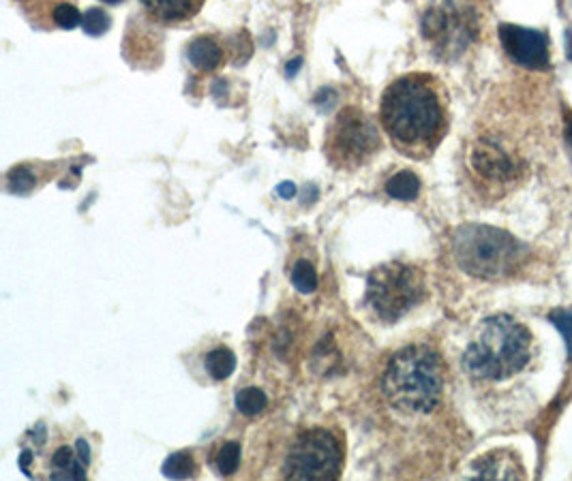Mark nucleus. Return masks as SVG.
<instances>
[{
    "label": "nucleus",
    "mask_w": 572,
    "mask_h": 481,
    "mask_svg": "<svg viewBox=\"0 0 572 481\" xmlns=\"http://www.w3.org/2000/svg\"><path fill=\"white\" fill-rule=\"evenodd\" d=\"M448 95L431 73H405L391 82L380 101V127L394 150L425 161L448 133Z\"/></svg>",
    "instance_id": "f257e3e1"
},
{
    "label": "nucleus",
    "mask_w": 572,
    "mask_h": 481,
    "mask_svg": "<svg viewBox=\"0 0 572 481\" xmlns=\"http://www.w3.org/2000/svg\"><path fill=\"white\" fill-rule=\"evenodd\" d=\"M446 371L439 353L425 343L399 346L386 360L378 387L391 411L419 417L435 411L444 398Z\"/></svg>",
    "instance_id": "f03ea898"
},
{
    "label": "nucleus",
    "mask_w": 572,
    "mask_h": 481,
    "mask_svg": "<svg viewBox=\"0 0 572 481\" xmlns=\"http://www.w3.org/2000/svg\"><path fill=\"white\" fill-rule=\"evenodd\" d=\"M530 357V330L510 314H491L478 323L465 346L462 368L476 383H498L519 375Z\"/></svg>",
    "instance_id": "7ed1b4c3"
},
{
    "label": "nucleus",
    "mask_w": 572,
    "mask_h": 481,
    "mask_svg": "<svg viewBox=\"0 0 572 481\" xmlns=\"http://www.w3.org/2000/svg\"><path fill=\"white\" fill-rule=\"evenodd\" d=\"M20 449V469L31 480H88L91 475L93 446L84 432L36 424Z\"/></svg>",
    "instance_id": "20e7f679"
},
{
    "label": "nucleus",
    "mask_w": 572,
    "mask_h": 481,
    "mask_svg": "<svg viewBox=\"0 0 572 481\" xmlns=\"http://www.w3.org/2000/svg\"><path fill=\"white\" fill-rule=\"evenodd\" d=\"M451 248L465 275L480 280H501L517 275L528 259L523 242L483 223H465L457 227L451 238Z\"/></svg>",
    "instance_id": "39448f33"
},
{
    "label": "nucleus",
    "mask_w": 572,
    "mask_h": 481,
    "mask_svg": "<svg viewBox=\"0 0 572 481\" xmlns=\"http://www.w3.org/2000/svg\"><path fill=\"white\" fill-rule=\"evenodd\" d=\"M382 150L378 120L360 107H343L326 129L324 154L330 168L357 172Z\"/></svg>",
    "instance_id": "423d86ee"
},
{
    "label": "nucleus",
    "mask_w": 572,
    "mask_h": 481,
    "mask_svg": "<svg viewBox=\"0 0 572 481\" xmlns=\"http://www.w3.org/2000/svg\"><path fill=\"white\" fill-rule=\"evenodd\" d=\"M427 296L425 275L410 264H384L367 276L364 304L382 321L394 323Z\"/></svg>",
    "instance_id": "0eeeda50"
},
{
    "label": "nucleus",
    "mask_w": 572,
    "mask_h": 481,
    "mask_svg": "<svg viewBox=\"0 0 572 481\" xmlns=\"http://www.w3.org/2000/svg\"><path fill=\"white\" fill-rule=\"evenodd\" d=\"M346 464V446L332 428H307L296 435L284 460L286 480H339Z\"/></svg>",
    "instance_id": "6e6552de"
},
{
    "label": "nucleus",
    "mask_w": 572,
    "mask_h": 481,
    "mask_svg": "<svg viewBox=\"0 0 572 481\" xmlns=\"http://www.w3.org/2000/svg\"><path fill=\"white\" fill-rule=\"evenodd\" d=\"M467 170L485 189H504L512 184L519 173V159L494 136H478L467 150Z\"/></svg>",
    "instance_id": "1a4fd4ad"
},
{
    "label": "nucleus",
    "mask_w": 572,
    "mask_h": 481,
    "mask_svg": "<svg viewBox=\"0 0 572 481\" xmlns=\"http://www.w3.org/2000/svg\"><path fill=\"white\" fill-rule=\"evenodd\" d=\"M423 33L437 52L451 56L462 54L469 45V41L476 35V24L467 9L448 0L431 7L423 20Z\"/></svg>",
    "instance_id": "9d476101"
},
{
    "label": "nucleus",
    "mask_w": 572,
    "mask_h": 481,
    "mask_svg": "<svg viewBox=\"0 0 572 481\" xmlns=\"http://www.w3.org/2000/svg\"><path fill=\"white\" fill-rule=\"evenodd\" d=\"M500 41L504 52L515 65L530 71L549 70L551 41L542 31L517 24H501Z\"/></svg>",
    "instance_id": "9b49d317"
},
{
    "label": "nucleus",
    "mask_w": 572,
    "mask_h": 481,
    "mask_svg": "<svg viewBox=\"0 0 572 481\" xmlns=\"http://www.w3.org/2000/svg\"><path fill=\"white\" fill-rule=\"evenodd\" d=\"M24 18L36 31H72L84 15L77 11L75 0H15Z\"/></svg>",
    "instance_id": "f8f14e48"
},
{
    "label": "nucleus",
    "mask_w": 572,
    "mask_h": 481,
    "mask_svg": "<svg viewBox=\"0 0 572 481\" xmlns=\"http://www.w3.org/2000/svg\"><path fill=\"white\" fill-rule=\"evenodd\" d=\"M206 0H142L150 18L161 24H182L193 20Z\"/></svg>",
    "instance_id": "ddd939ff"
},
{
    "label": "nucleus",
    "mask_w": 572,
    "mask_h": 481,
    "mask_svg": "<svg viewBox=\"0 0 572 481\" xmlns=\"http://www.w3.org/2000/svg\"><path fill=\"white\" fill-rule=\"evenodd\" d=\"M510 456V451H491L487 456H483L480 460L474 462L472 471L476 478H489V480H515V478H523V471L519 467L517 458H510L506 462V458Z\"/></svg>",
    "instance_id": "4468645a"
},
{
    "label": "nucleus",
    "mask_w": 572,
    "mask_h": 481,
    "mask_svg": "<svg viewBox=\"0 0 572 481\" xmlns=\"http://www.w3.org/2000/svg\"><path fill=\"white\" fill-rule=\"evenodd\" d=\"M187 56H189V63L198 71H204V73H211L216 71L223 61H225V52L223 47L219 45V41L213 36H198L189 43V50H187Z\"/></svg>",
    "instance_id": "2eb2a0df"
},
{
    "label": "nucleus",
    "mask_w": 572,
    "mask_h": 481,
    "mask_svg": "<svg viewBox=\"0 0 572 481\" xmlns=\"http://www.w3.org/2000/svg\"><path fill=\"white\" fill-rule=\"evenodd\" d=\"M384 191L396 202H414L421 193V180L416 173L401 170L386 180Z\"/></svg>",
    "instance_id": "dca6fc26"
},
{
    "label": "nucleus",
    "mask_w": 572,
    "mask_h": 481,
    "mask_svg": "<svg viewBox=\"0 0 572 481\" xmlns=\"http://www.w3.org/2000/svg\"><path fill=\"white\" fill-rule=\"evenodd\" d=\"M204 368H206L209 377L213 378V381H225V378L232 377V373L236 371V355L225 344L215 346V349H211L206 353Z\"/></svg>",
    "instance_id": "f3484780"
},
{
    "label": "nucleus",
    "mask_w": 572,
    "mask_h": 481,
    "mask_svg": "<svg viewBox=\"0 0 572 481\" xmlns=\"http://www.w3.org/2000/svg\"><path fill=\"white\" fill-rule=\"evenodd\" d=\"M200 469L191 451H177L163 464V475L170 480H191L198 478Z\"/></svg>",
    "instance_id": "a211bd4d"
},
{
    "label": "nucleus",
    "mask_w": 572,
    "mask_h": 481,
    "mask_svg": "<svg viewBox=\"0 0 572 481\" xmlns=\"http://www.w3.org/2000/svg\"><path fill=\"white\" fill-rule=\"evenodd\" d=\"M216 473L223 478H230L239 471L241 467V443L227 441L219 447L215 456Z\"/></svg>",
    "instance_id": "6ab92c4d"
},
{
    "label": "nucleus",
    "mask_w": 572,
    "mask_h": 481,
    "mask_svg": "<svg viewBox=\"0 0 572 481\" xmlns=\"http://www.w3.org/2000/svg\"><path fill=\"white\" fill-rule=\"evenodd\" d=\"M292 285L296 287V291L300 293H314L318 289V272L314 268V264H309L307 259H298L292 268Z\"/></svg>",
    "instance_id": "aec40b11"
},
{
    "label": "nucleus",
    "mask_w": 572,
    "mask_h": 481,
    "mask_svg": "<svg viewBox=\"0 0 572 481\" xmlns=\"http://www.w3.org/2000/svg\"><path fill=\"white\" fill-rule=\"evenodd\" d=\"M266 407H268V398L257 387H247V389H241L236 394V409L243 415H250L251 417V415L264 411Z\"/></svg>",
    "instance_id": "412c9836"
},
{
    "label": "nucleus",
    "mask_w": 572,
    "mask_h": 481,
    "mask_svg": "<svg viewBox=\"0 0 572 481\" xmlns=\"http://www.w3.org/2000/svg\"><path fill=\"white\" fill-rule=\"evenodd\" d=\"M36 175L29 165H20V168H13L11 172L7 173V189L11 193H31L33 189H36Z\"/></svg>",
    "instance_id": "4be33fe9"
},
{
    "label": "nucleus",
    "mask_w": 572,
    "mask_h": 481,
    "mask_svg": "<svg viewBox=\"0 0 572 481\" xmlns=\"http://www.w3.org/2000/svg\"><path fill=\"white\" fill-rule=\"evenodd\" d=\"M84 33L91 36L104 35L109 29V15L104 9H88L82 20Z\"/></svg>",
    "instance_id": "5701e85b"
},
{
    "label": "nucleus",
    "mask_w": 572,
    "mask_h": 481,
    "mask_svg": "<svg viewBox=\"0 0 572 481\" xmlns=\"http://www.w3.org/2000/svg\"><path fill=\"white\" fill-rule=\"evenodd\" d=\"M549 321L560 330V334L566 341V351H569V360H572V310L558 309L549 314Z\"/></svg>",
    "instance_id": "b1692460"
},
{
    "label": "nucleus",
    "mask_w": 572,
    "mask_h": 481,
    "mask_svg": "<svg viewBox=\"0 0 572 481\" xmlns=\"http://www.w3.org/2000/svg\"><path fill=\"white\" fill-rule=\"evenodd\" d=\"M296 193V186L294 184H282L279 186V195H284V197H289V195H294Z\"/></svg>",
    "instance_id": "393cba45"
},
{
    "label": "nucleus",
    "mask_w": 572,
    "mask_h": 481,
    "mask_svg": "<svg viewBox=\"0 0 572 481\" xmlns=\"http://www.w3.org/2000/svg\"><path fill=\"white\" fill-rule=\"evenodd\" d=\"M566 56H569V61L572 63V31L566 33Z\"/></svg>",
    "instance_id": "a878e982"
},
{
    "label": "nucleus",
    "mask_w": 572,
    "mask_h": 481,
    "mask_svg": "<svg viewBox=\"0 0 572 481\" xmlns=\"http://www.w3.org/2000/svg\"><path fill=\"white\" fill-rule=\"evenodd\" d=\"M566 141H569V148H571L572 154V120L569 122V127H566Z\"/></svg>",
    "instance_id": "bb28decb"
},
{
    "label": "nucleus",
    "mask_w": 572,
    "mask_h": 481,
    "mask_svg": "<svg viewBox=\"0 0 572 481\" xmlns=\"http://www.w3.org/2000/svg\"><path fill=\"white\" fill-rule=\"evenodd\" d=\"M104 2H109V4H118V2H123V0H104Z\"/></svg>",
    "instance_id": "cd10ccee"
}]
</instances>
